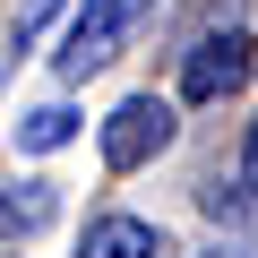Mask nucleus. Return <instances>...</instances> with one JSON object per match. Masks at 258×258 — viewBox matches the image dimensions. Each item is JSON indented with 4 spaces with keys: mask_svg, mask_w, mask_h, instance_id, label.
<instances>
[{
    "mask_svg": "<svg viewBox=\"0 0 258 258\" xmlns=\"http://www.w3.org/2000/svg\"><path fill=\"white\" fill-rule=\"evenodd\" d=\"M138 26V0H86V9L69 18V35H60V52H52V69L78 86V78H95L112 52H120V35Z\"/></svg>",
    "mask_w": 258,
    "mask_h": 258,
    "instance_id": "nucleus-1",
    "label": "nucleus"
},
{
    "mask_svg": "<svg viewBox=\"0 0 258 258\" xmlns=\"http://www.w3.org/2000/svg\"><path fill=\"white\" fill-rule=\"evenodd\" d=\"M164 147H172V103H164V95L112 103V120H103V164H112V172H138V164H155Z\"/></svg>",
    "mask_w": 258,
    "mask_h": 258,
    "instance_id": "nucleus-2",
    "label": "nucleus"
},
{
    "mask_svg": "<svg viewBox=\"0 0 258 258\" xmlns=\"http://www.w3.org/2000/svg\"><path fill=\"white\" fill-rule=\"evenodd\" d=\"M241 78H249V35H241V26H215V35H198L189 69H181V95H189V103H215V95H232Z\"/></svg>",
    "mask_w": 258,
    "mask_h": 258,
    "instance_id": "nucleus-3",
    "label": "nucleus"
},
{
    "mask_svg": "<svg viewBox=\"0 0 258 258\" xmlns=\"http://www.w3.org/2000/svg\"><path fill=\"white\" fill-rule=\"evenodd\" d=\"M78 258H164V232H155L147 215H95Z\"/></svg>",
    "mask_w": 258,
    "mask_h": 258,
    "instance_id": "nucleus-4",
    "label": "nucleus"
},
{
    "mask_svg": "<svg viewBox=\"0 0 258 258\" xmlns=\"http://www.w3.org/2000/svg\"><path fill=\"white\" fill-rule=\"evenodd\" d=\"M52 207H60V198H52V181H18L9 198H0V232L26 241V232H43V224H52Z\"/></svg>",
    "mask_w": 258,
    "mask_h": 258,
    "instance_id": "nucleus-5",
    "label": "nucleus"
},
{
    "mask_svg": "<svg viewBox=\"0 0 258 258\" xmlns=\"http://www.w3.org/2000/svg\"><path fill=\"white\" fill-rule=\"evenodd\" d=\"M18 138H26L35 155H52V147H69V138H78V112H69V103H43V112H26V120H18Z\"/></svg>",
    "mask_w": 258,
    "mask_h": 258,
    "instance_id": "nucleus-6",
    "label": "nucleus"
},
{
    "mask_svg": "<svg viewBox=\"0 0 258 258\" xmlns=\"http://www.w3.org/2000/svg\"><path fill=\"white\" fill-rule=\"evenodd\" d=\"M241 189H249V207H258V120H249V147H241Z\"/></svg>",
    "mask_w": 258,
    "mask_h": 258,
    "instance_id": "nucleus-7",
    "label": "nucleus"
},
{
    "mask_svg": "<svg viewBox=\"0 0 258 258\" xmlns=\"http://www.w3.org/2000/svg\"><path fill=\"white\" fill-rule=\"evenodd\" d=\"M52 9H60V0H26V9H18V43H26V35H35V26L52 18Z\"/></svg>",
    "mask_w": 258,
    "mask_h": 258,
    "instance_id": "nucleus-8",
    "label": "nucleus"
},
{
    "mask_svg": "<svg viewBox=\"0 0 258 258\" xmlns=\"http://www.w3.org/2000/svg\"><path fill=\"white\" fill-rule=\"evenodd\" d=\"M207 258H241V249H207Z\"/></svg>",
    "mask_w": 258,
    "mask_h": 258,
    "instance_id": "nucleus-9",
    "label": "nucleus"
}]
</instances>
